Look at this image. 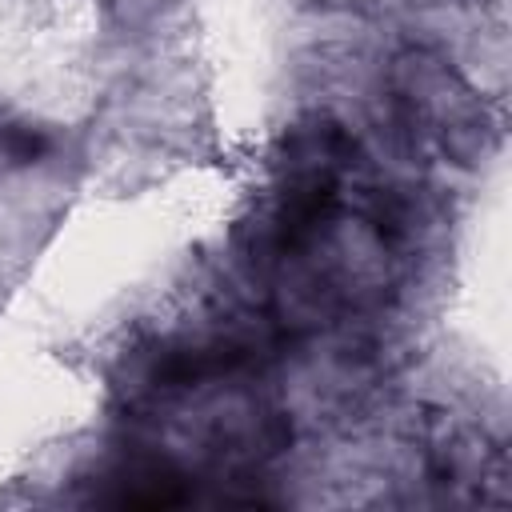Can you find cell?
Wrapping results in <instances>:
<instances>
[{
  "label": "cell",
  "instance_id": "6da1fadb",
  "mask_svg": "<svg viewBox=\"0 0 512 512\" xmlns=\"http://www.w3.org/2000/svg\"><path fill=\"white\" fill-rule=\"evenodd\" d=\"M4 148H8L12 160H36L44 152V140L36 132H28V128H16V132L4 136Z\"/></svg>",
  "mask_w": 512,
  "mask_h": 512
}]
</instances>
